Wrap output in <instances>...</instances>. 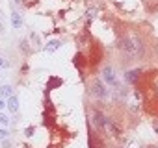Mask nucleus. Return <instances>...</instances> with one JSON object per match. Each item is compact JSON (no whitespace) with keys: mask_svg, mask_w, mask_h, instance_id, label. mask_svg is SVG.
<instances>
[{"mask_svg":"<svg viewBox=\"0 0 158 148\" xmlns=\"http://www.w3.org/2000/svg\"><path fill=\"white\" fill-rule=\"evenodd\" d=\"M8 137H9V132L6 128H0V141H6Z\"/></svg>","mask_w":158,"mask_h":148,"instance_id":"ddd939ff","label":"nucleus"},{"mask_svg":"<svg viewBox=\"0 0 158 148\" xmlns=\"http://www.w3.org/2000/svg\"><path fill=\"white\" fill-rule=\"evenodd\" d=\"M34 132H35V128H34V126H30L24 133H26V137H32V135H34Z\"/></svg>","mask_w":158,"mask_h":148,"instance_id":"f3484780","label":"nucleus"},{"mask_svg":"<svg viewBox=\"0 0 158 148\" xmlns=\"http://www.w3.org/2000/svg\"><path fill=\"white\" fill-rule=\"evenodd\" d=\"M95 13H97V9H95V8H91V9H87V13H86V15H87V19H93V17H95Z\"/></svg>","mask_w":158,"mask_h":148,"instance_id":"dca6fc26","label":"nucleus"},{"mask_svg":"<svg viewBox=\"0 0 158 148\" xmlns=\"http://www.w3.org/2000/svg\"><path fill=\"white\" fill-rule=\"evenodd\" d=\"M60 46H61V41H60V39H52V41L47 43V46H45V52H50V54H52V52L58 50Z\"/></svg>","mask_w":158,"mask_h":148,"instance_id":"9d476101","label":"nucleus"},{"mask_svg":"<svg viewBox=\"0 0 158 148\" xmlns=\"http://www.w3.org/2000/svg\"><path fill=\"white\" fill-rule=\"evenodd\" d=\"M0 67H9V63H8L4 58H0Z\"/></svg>","mask_w":158,"mask_h":148,"instance_id":"a211bd4d","label":"nucleus"},{"mask_svg":"<svg viewBox=\"0 0 158 148\" xmlns=\"http://www.w3.org/2000/svg\"><path fill=\"white\" fill-rule=\"evenodd\" d=\"M20 50H22V54H32V48H30L28 39H22L20 41Z\"/></svg>","mask_w":158,"mask_h":148,"instance_id":"f8f14e48","label":"nucleus"},{"mask_svg":"<svg viewBox=\"0 0 158 148\" xmlns=\"http://www.w3.org/2000/svg\"><path fill=\"white\" fill-rule=\"evenodd\" d=\"M101 78L106 82V85L110 87H119V82H117V74L114 70V67L112 65H102L101 69Z\"/></svg>","mask_w":158,"mask_h":148,"instance_id":"20e7f679","label":"nucleus"},{"mask_svg":"<svg viewBox=\"0 0 158 148\" xmlns=\"http://www.w3.org/2000/svg\"><path fill=\"white\" fill-rule=\"evenodd\" d=\"M0 124H2V126H8V124H9V118H8L4 113H0Z\"/></svg>","mask_w":158,"mask_h":148,"instance_id":"2eb2a0df","label":"nucleus"},{"mask_svg":"<svg viewBox=\"0 0 158 148\" xmlns=\"http://www.w3.org/2000/svg\"><path fill=\"white\" fill-rule=\"evenodd\" d=\"M6 32V24H4V15H2V11H0V35H2Z\"/></svg>","mask_w":158,"mask_h":148,"instance_id":"4468645a","label":"nucleus"},{"mask_svg":"<svg viewBox=\"0 0 158 148\" xmlns=\"http://www.w3.org/2000/svg\"><path fill=\"white\" fill-rule=\"evenodd\" d=\"M2 107H8V102H4V98L0 96V109H2Z\"/></svg>","mask_w":158,"mask_h":148,"instance_id":"6ab92c4d","label":"nucleus"},{"mask_svg":"<svg viewBox=\"0 0 158 148\" xmlns=\"http://www.w3.org/2000/svg\"><path fill=\"white\" fill-rule=\"evenodd\" d=\"M13 2H15V4H20V0H13Z\"/></svg>","mask_w":158,"mask_h":148,"instance_id":"aec40b11","label":"nucleus"},{"mask_svg":"<svg viewBox=\"0 0 158 148\" xmlns=\"http://www.w3.org/2000/svg\"><path fill=\"white\" fill-rule=\"evenodd\" d=\"M87 144H89V148H102L101 135H97V130L91 124H89V132H87Z\"/></svg>","mask_w":158,"mask_h":148,"instance_id":"39448f33","label":"nucleus"},{"mask_svg":"<svg viewBox=\"0 0 158 148\" xmlns=\"http://www.w3.org/2000/svg\"><path fill=\"white\" fill-rule=\"evenodd\" d=\"M104 133H106V135H110V137H116V135H119V133H121L119 126L116 124V120L112 118V117H106V122H104Z\"/></svg>","mask_w":158,"mask_h":148,"instance_id":"423d86ee","label":"nucleus"},{"mask_svg":"<svg viewBox=\"0 0 158 148\" xmlns=\"http://www.w3.org/2000/svg\"><path fill=\"white\" fill-rule=\"evenodd\" d=\"M140 76H141V70H140V69H132V70H127V72H125V80H127L130 85H136V82H138Z\"/></svg>","mask_w":158,"mask_h":148,"instance_id":"0eeeda50","label":"nucleus"},{"mask_svg":"<svg viewBox=\"0 0 158 148\" xmlns=\"http://www.w3.org/2000/svg\"><path fill=\"white\" fill-rule=\"evenodd\" d=\"M104 122H106V115L101 109H97V107L89 109V124L97 132H104Z\"/></svg>","mask_w":158,"mask_h":148,"instance_id":"7ed1b4c3","label":"nucleus"},{"mask_svg":"<svg viewBox=\"0 0 158 148\" xmlns=\"http://www.w3.org/2000/svg\"><path fill=\"white\" fill-rule=\"evenodd\" d=\"M117 50L123 54L125 59L136 61L145 56V41L136 32L127 30L123 33H117Z\"/></svg>","mask_w":158,"mask_h":148,"instance_id":"f257e3e1","label":"nucleus"},{"mask_svg":"<svg viewBox=\"0 0 158 148\" xmlns=\"http://www.w3.org/2000/svg\"><path fill=\"white\" fill-rule=\"evenodd\" d=\"M0 78H2V72H0Z\"/></svg>","mask_w":158,"mask_h":148,"instance_id":"412c9836","label":"nucleus"},{"mask_svg":"<svg viewBox=\"0 0 158 148\" xmlns=\"http://www.w3.org/2000/svg\"><path fill=\"white\" fill-rule=\"evenodd\" d=\"M87 93L93 98H97V100H106L108 94H110V89L106 87V82L102 78H95L91 83H89V91Z\"/></svg>","mask_w":158,"mask_h":148,"instance_id":"f03ea898","label":"nucleus"},{"mask_svg":"<svg viewBox=\"0 0 158 148\" xmlns=\"http://www.w3.org/2000/svg\"><path fill=\"white\" fill-rule=\"evenodd\" d=\"M13 94V87L11 85H2V87H0V96H2V98H9Z\"/></svg>","mask_w":158,"mask_h":148,"instance_id":"9b49d317","label":"nucleus"},{"mask_svg":"<svg viewBox=\"0 0 158 148\" xmlns=\"http://www.w3.org/2000/svg\"><path fill=\"white\" fill-rule=\"evenodd\" d=\"M6 102H8V109H9L11 113H17V111H19V100H17L15 94H11Z\"/></svg>","mask_w":158,"mask_h":148,"instance_id":"1a4fd4ad","label":"nucleus"},{"mask_svg":"<svg viewBox=\"0 0 158 148\" xmlns=\"http://www.w3.org/2000/svg\"><path fill=\"white\" fill-rule=\"evenodd\" d=\"M11 26L15 30H20L22 28V17L17 13V11H11Z\"/></svg>","mask_w":158,"mask_h":148,"instance_id":"6e6552de","label":"nucleus"}]
</instances>
